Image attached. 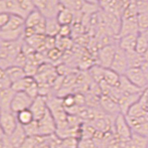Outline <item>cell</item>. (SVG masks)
Instances as JSON below:
<instances>
[{
  "instance_id": "13",
  "label": "cell",
  "mask_w": 148,
  "mask_h": 148,
  "mask_svg": "<svg viewBox=\"0 0 148 148\" xmlns=\"http://www.w3.org/2000/svg\"><path fill=\"white\" fill-rule=\"evenodd\" d=\"M142 92H139V94H134V95H122L119 97V108H120V112L122 114L126 115L129 109L132 108V106L136 104L137 102L140 100Z\"/></svg>"
},
{
  "instance_id": "43",
  "label": "cell",
  "mask_w": 148,
  "mask_h": 148,
  "mask_svg": "<svg viewBox=\"0 0 148 148\" xmlns=\"http://www.w3.org/2000/svg\"><path fill=\"white\" fill-rule=\"evenodd\" d=\"M71 25H63L60 28L59 34L58 36L64 37V38H69V36L71 35Z\"/></svg>"
},
{
  "instance_id": "37",
  "label": "cell",
  "mask_w": 148,
  "mask_h": 148,
  "mask_svg": "<svg viewBox=\"0 0 148 148\" xmlns=\"http://www.w3.org/2000/svg\"><path fill=\"white\" fill-rule=\"evenodd\" d=\"M80 140L77 137H68L62 139V145L65 148H79Z\"/></svg>"
},
{
  "instance_id": "20",
  "label": "cell",
  "mask_w": 148,
  "mask_h": 148,
  "mask_svg": "<svg viewBox=\"0 0 148 148\" xmlns=\"http://www.w3.org/2000/svg\"><path fill=\"white\" fill-rule=\"evenodd\" d=\"M57 20L61 26L71 25L74 22V12L63 7L57 16Z\"/></svg>"
},
{
  "instance_id": "38",
  "label": "cell",
  "mask_w": 148,
  "mask_h": 148,
  "mask_svg": "<svg viewBox=\"0 0 148 148\" xmlns=\"http://www.w3.org/2000/svg\"><path fill=\"white\" fill-rule=\"evenodd\" d=\"M98 5L99 4H92V3H84V6H83L82 9V13L85 14V15H92L94 13L97 12L98 10Z\"/></svg>"
},
{
  "instance_id": "45",
  "label": "cell",
  "mask_w": 148,
  "mask_h": 148,
  "mask_svg": "<svg viewBox=\"0 0 148 148\" xmlns=\"http://www.w3.org/2000/svg\"><path fill=\"white\" fill-rule=\"evenodd\" d=\"M138 13H145L148 12V2L142 1V0H136Z\"/></svg>"
},
{
  "instance_id": "12",
  "label": "cell",
  "mask_w": 148,
  "mask_h": 148,
  "mask_svg": "<svg viewBox=\"0 0 148 148\" xmlns=\"http://www.w3.org/2000/svg\"><path fill=\"white\" fill-rule=\"evenodd\" d=\"M99 104L108 114H115L116 116H118L119 114L121 113L120 112L119 102L108 95H102L101 98H99Z\"/></svg>"
},
{
  "instance_id": "39",
  "label": "cell",
  "mask_w": 148,
  "mask_h": 148,
  "mask_svg": "<svg viewBox=\"0 0 148 148\" xmlns=\"http://www.w3.org/2000/svg\"><path fill=\"white\" fill-rule=\"evenodd\" d=\"M79 148H97V146L92 138H82L79 142Z\"/></svg>"
},
{
  "instance_id": "34",
  "label": "cell",
  "mask_w": 148,
  "mask_h": 148,
  "mask_svg": "<svg viewBox=\"0 0 148 148\" xmlns=\"http://www.w3.org/2000/svg\"><path fill=\"white\" fill-rule=\"evenodd\" d=\"M137 23L140 32H143L146 29H148V12L138 14Z\"/></svg>"
},
{
  "instance_id": "49",
  "label": "cell",
  "mask_w": 148,
  "mask_h": 148,
  "mask_svg": "<svg viewBox=\"0 0 148 148\" xmlns=\"http://www.w3.org/2000/svg\"><path fill=\"white\" fill-rule=\"evenodd\" d=\"M142 34H143V35H145V37H146V38H147V40H148V29H146L145 32H142Z\"/></svg>"
},
{
  "instance_id": "14",
  "label": "cell",
  "mask_w": 148,
  "mask_h": 148,
  "mask_svg": "<svg viewBox=\"0 0 148 148\" xmlns=\"http://www.w3.org/2000/svg\"><path fill=\"white\" fill-rule=\"evenodd\" d=\"M138 34H130V35L120 37V38H119L118 46L121 50H123L124 52L135 51Z\"/></svg>"
},
{
  "instance_id": "8",
  "label": "cell",
  "mask_w": 148,
  "mask_h": 148,
  "mask_svg": "<svg viewBox=\"0 0 148 148\" xmlns=\"http://www.w3.org/2000/svg\"><path fill=\"white\" fill-rule=\"evenodd\" d=\"M109 69H113L114 71L119 73V75H124L129 69L126 53L123 50L120 49L119 46L117 47V51H116L113 62L111 64Z\"/></svg>"
},
{
  "instance_id": "3",
  "label": "cell",
  "mask_w": 148,
  "mask_h": 148,
  "mask_svg": "<svg viewBox=\"0 0 148 148\" xmlns=\"http://www.w3.org/2000/svg\"><path fill=\"white\" fill-rule=\"evenodd\" d=\"M0 124H1V132L9 137L17 129L18 122L17 116L11 110L1 111L0 114Z\"/></svg>"
},
{
  "instance_id": "6",
  "label": "cell",
  "mask_w": 148,
  "mask_h": 148,
  "mask_svg": "<svg viewBox=\"0 0 148 148\" xmlns=\"http://www.w3.org/2000/svg\"><path fill=\"white\" fill-rule=\"evenodd\" d=\"M0 12L18 15L26 18L23 11V0H0Z\"/></svg>"
},
{
  "instance_id": "44",
  "label": "cell",
  "mask_w": 148,
  "mask_h": 148,
  "mask_svg": "<svg viewBox=\"0 0 148 148\" xmlns=\"http://www.w3.org/2000/svg\"><path fill=\"white\" fill-rule=\"evenodd\" d=\"M10 16H11V14H9V13H6V12L0 13V28H1V29L8 23L9 20H10Z\"/></svg>"
},
{
  "instance_id": "50",
  "label": "cell",
  "mask_w": 148,
  "mask_h": 148,
  "mask_svg": "<svg viewBox=\"0 0 148 148\" xmlns=\"http://www.w3.org/2000/svg\"><path fill=\"white\" fill-rule=\"evenodd\" d=\"M142 1H145V2H148V0H142Z\"/></svg>"
},
{
  "instance_id": "16",
  "label": "cell",
  "mask_w": 148,
  "mask_h": 148,
  "mask_svg": "<svg viewBox=\"0 0 148 148\" xmlns=\"http://www.w3.org/2000/svg\"><path fill=\"white\" fill-rule=\"evenodd\" d=\"M27 134L24 130V127L22 125L18 124L17 129L14 131V132L9 136V140H10L11 143L15 148H21V146L24 143L26 138H27Z\"/></svg>"
},
{
  "instance_id": "22",
  "label": "cell",
  "mask_w": 148,
  "mask_h": 148,
  "mask_svg": "<svg viewBox=\"0 0 148 148\" xmlns=\"http://www.w3.org/2000/svg\"><path fill=\"white\" fill-rule=\"evenodd\" d=\"M25 27V18L18 15H11L8 23L2 28L3 31H10V30H18Z\"/></svg>"
},
{
  "instance_id": "24",
  "label": "cell",
  "mask_w": 148,
  "mask_h": 148,
  "mask_svg": "<svg viewBox=\"0 0 148 148\" xmlns=\"http://www.w3.org/2000/svg\"><path fill=\"white\" fill-rule=\"evenodd\" d=\"M5 71H6L9 79L11 80L12 83L20 81V80H21V79H23L24 77L27 76L26 72H25V69L23 68H21V67L11 66V67L8 68L7 69H5Z\"/></svg>"
},
{
  "instance_id": "46",
  "label": "cell",
  "mask_w": 148,
  "mask_h": 148,
  "mask_svg": "<svg viewBox=\"0 0 148 148\" xmlns=\"http://www.w3.org/2000/svg\"><path fill=\"white\" fill-rule=\"evenodd\" d=\"M141 69H142L143 74H145V79H146L147 82H148V62H146V61L143 62V64L141 66Z\"/></svg>"
},
{
  "instance_id": "30",
  "label": "cell",
  "mask_w": 148,
  "mask_h": 148,
  "mask_svg": "<svg viewBox=\"0 0 148 148\" xmlns=\"http://www.w3.org/2000/svg\"><path fill=\"white\" fill-rule=\"evenodd\" d=\"M125 116H127V117H130V118H142V117L148 116V112H146V111L143 108V106L140 105V103L137 102L136 104H134L132 108L129 109V111Z\"/></svg>"
},
{
  "instance_id": "7",
  "label": "cell",
  "mask_w": 148,
  "mask_h": 148,
  "mask_svg": "<svg viewBox=\"0 0 148 148\" xmlns=\"http://www.w3.org/2000/svg\"><path fill=\"white\" fill-rule=\"evenodd\" d=\"M117 47L118 45L115 46L114 45H106L101 47L98 51V54H97V58H98L99 61L98 65L106 69H109L113 62Z\"/></svg>"
},
{
  "instance_id": "28",
  "label": "cell",
  "mask_w": 148,
  "mask_h": 148,
  "mask_svg": "<svg viewBox=\"0 0 148 148\" xmlns=\"http://www.w3.org/2000/svg\"><path fill=\"white\" fill-rule=\"evenodd\" d=\"M35 79L34 77H30V76H26L21 80L18 81L16 82H14L12 84V89L15 91L16 92H26V90L28 89L32 82H34Z\"/></svg>"
},
{
  "instance_id": "26",
  "label": "cell",
  "mask_w": 148,
  "mask_h": 148,
  "mask_svg": "<svg viewBox=\"0 0 148 148\" xmlns=\"http://www.w3.org/2000/svg\"><path fill=\"white\" fill-rule=\"evenodd\" d=\"M120 76L119 73L114 71L111 69H106L105 71V75H104V82L108 83V85L112 87H119V81H120Z\"/></svg>"
},
{
  "instance_id": "32",
  "label": "cell",
  "mask_w": 148,
  "mask_h": 148,
  "mask_svg": "<svg viewBox=\"0 0 148 148\" xmlns=\"http://www.w3.org/2000/svg\"><path fill=\"white\" fill-rule=\"evenodd\" d=\"M147 49H148V40H147L146 37L142 34V32H140V34H138L135 51L138 52L139 54L143 55Z\"/></svg>"
},
{
  "instance_id": "33",
  "label": "cell",
  "mask_w": 148,
  "mask_h": 148,
  "mask_svg": "<svg viewBox=\"0 0 148 148\" xmlns=\"http://www.w3.org/2000/svg\"><path fill=\"white\" fill-rule=\"evenodd\" d=\"M12 82L9 79L5 69H1L0 72V90H6L12 87Z\"/></svg>"
},
{
  "instance_id": "10",
  "label": "cell",
  "mask_w": 148,
  "mask_h": 148,
  "mask_svg": "<svg viewBox=\"0 0 148 148\" xmlns=\"http://www.w3.org/2000/svg\"><path fill=\"white\" fill-rule=\"evenodd\" d=\"M124 75L129 79L132 83L142 90H143L148 85V82L141 68H129Z\"/></svg>"
},
{
  "instance_id": "40",
  "label": "cell",
  "mask_w": 148,
  "mask_h": 148,
  "mask_svg": "<svg viewBox=\"0 0 148 148\" xmlns=\"http://www.w3.org/2000/svg\"><path fill=\"white\" fill-rule=\"evenodd\" d=\"M139 103L143 106V108L145 109L146 112H148V85L143 90L140 100H139Z\"/></svg>"
},
{
  "instance_id": "1",
  "label": "cell",
  "mask_w": 148,
  "mask_h": 148,
  "mask_svg": "<svg viewBox=\"0 0 148 148\" xmlns=\"http://www.w3.org/2000/svg\"><path fill=\"white\" fill-rule=\"evenodd\" d=\"M35 8L46 18H57L58 12L64 7L60 0H32Z\"/></svg>"
},
{
  "instance_id": "9",
  "label": "cell",
  "mask_w": 148,
  "mask_h": 148,
  "mask_svg": "<svg viewBox=\"0 0 148 148\" xmlns=\"http://www.w3.org/2000/svg\"><path fill=\"white\" fill-rule=\"evenodd\" d=\"M30 109L34 114L35 120L38 121L41 119H43L49 110L46 96H37L35 99H34V102H32Z\"/></svg>"
},
{
  "instance_id": "41",
  "label": "cell",
  "mask_w": 148,
  "mask_h": 148,
  "mask_svg": "<svg viewBox=\"0 0 148 148\" xmlns=\"http://www.w3.org/2000/svg\"><path fill=\"white\" fill-rule=\"evenodd\" d=\"M0 148H15L9 140V138L7 135H5L3 132H1V136H0Z\"/></svg>"
},
{
  "instance_id": "25",
  "label": "cell",
  "mask_w": 148,
  "mask_h": 148,
  "mask_svg": "<svg viewBox=\"0 0 148 148\" xmlns=\"http://www.w3.org/2000/svg\"><path fill=\"white\" fill-rule=\"evenodd\" d=\"M44 18H45L43 14L39 10L35 9V10H34L32 13H30L29 16L25 18V28H32V29H34V28L38 25Z\"/></svg>"
},
{
  "instance_id": "27",
  "label": "cell",
  "mask_w": 148,
  "mask_h": 148,
  "mask_svg": "<svg viewBox=\"0 0 148 148\" xmlns=\"http://www.w3.org/2000/svg\"><path fill=\"white\" fill-rule=\"evenodd\" d=\"M105 71H106V68L100 66V65H94V66H92L89 69L88 73H89V76L95 82H96L97 83H100L104 80Z\"/></svg>"
},
{
  "instance_id": "47",
  "label": "cell",
  "mask_w": 148,
  "mask_h": 148,
  "mask_svg": "<svg viewBox=\"0 0 148 148\" xmlns=\"http://www.w3.org/2000/svg\"><path fill=\"white\" fill-rule=\"evenodd\" d=\"M87 3H92V4H99L98 0H84Z\"/></svg>"
},
{
  "instance_id": "35",
  "label": "cell",
  "mask_w": 148,
  "mask_h": 148,
  "mask_svg": "<svg viewBox=\"0 0 148 148\" xmlns=\"http://www.w3.org/2000/svg\"><path fill=\"white\" fill-rule=\"evenodd\" d=\"M23 127H24L27 136H40L39 126H38V121H37V120H34V121H32V123Z\"/></svg>"
},
{
  "instance_id": "36",
  "label": "cell",
  "mask_w": 148,
  "mask_h": 148,
  "mask_svg": "<svg viewBox=\"0 0 148 148\" xmlns=\"http://www.w3.org/2000/svg\"><path fill=\"white\" fill-rule=\"evenodd\" d=\"M63 106L66 110H69L71 108L78 106L76 104V98L75 95H67L63 98Z\"/></svg>"
},
{
  "instance_id": "23",
  "label": "cell",
  "mask_w": 148,
  "mask_h": 148,
  "mask_svg": "<svg viewBox=\"0 0 148 148\" xmlns=\"http://www.w3.org/2000/svg\"><path fill=\"white\" fill-rule=\"evenodd\" d=\"M127 56L129 68H141V66L145 62L143 56L139 54L136 51H131V52H125Z\"/></svg>"
},
{
  "instance_id": "18",
  "label": "cell",
  "mask_w": 148,
  "mask_h": 148,
  "mask_svg": "<svg viewBox=\"0 0 148 148\" xmlns=\"http://www.w3.org/2000/svg\"><path fill=\"white\" fill-rule=\"evenodd\" d=\"M119 89L124 95H134V94H139V92H143L142 89L138 88L137 86L134 85L133 83L130 82V80L125 75L120 76Z\"/></svg>"
},
{
  "instance_id": "31",
  "label": "cell",
  "mask_w": 148,
  "mask_h": 148,
  "mask_svg": "<svg viewBox=\"0 0 148 148\" xmlns=\"http://www.w3.org/2000/svg\"><path fill=\"white\" fill-rule=\"evenodd\" d=\"M132 143L133 148H148V138L132 132Z\"/></svg>"
},
{
  "instance_id": "51",
  "label": "cell",
  "mask_w": 148,
  "mask_h": 148,
  "mask_svg": "<svg viewBox=\"0 0 148 148\" xmlns=\"http://www.w3.org/2000/svg\"><path fill=\"white\" fill-rule=\"evenodd\" d=\"M98 1H99V3H100V2H101V1H102V0H98Z\"/></svg>"
},
{
  "instance_id": "2",
  "label": "cell",
  "mask_w": 148,
  "mask_h": 148,
  "mask_svg": "<svg viewBox=\"0 0 148 148\" xmlns=\"http://www.w3.org/2000/svg\"><path fill=\"white\" fill-rule=\"evenodd\" d=\"M114 134L119 142L131 140L132 131L128 123L126 116L124 114L120 113L118 116H116L114 121Z\"/></svg>"
},
{
  "instance_id": "15",
  "label": "cell",
  "mask_w": 148,
  "mask_h": 148,
  "mask_svg": "<svg viewBox=\"0 0 148 148\" xmlns=\"http://www.w3.org/2000/svg\"><path fill=\"white\" fill-rule=\"evenodd\" d=\"M16 92L12 88L6 90H0V108L1 111L11 110V104Z\"/></svg>"
},
{
  "instance_id": "5",
  "label": "cell",
  "mask_w": 148,
  "mask_h": 148,
  "mask_svg": "<svg viewBox=\"0 0 148 148\" xmlns=\"http://www.w3.org/2000/svg\"><path fill=\"white\" fill-rule=\"evenodd\" d=\"M34 102V98L25 92H18L14 95V98L11 104V111L13 113H18L22 110L30 109L31 106Z\"/></svg>"
},
{
  "instance_id": "4",
  "label": "cell",
  "mask_w": 148,
  "mask_h": 148,
  "mask_svg": "<svg viewBox=\"0 0 148 148\" xmlns=\"http://www.w3.org/2000/svg\"><path fill=\"white\" fill-rule=\"evenodd\" d=\"M38 126L39 135L43 137H49L54 135L58 130L57 122H56L53 115L51 114L49 110L43 119L38 120Z\"/></svg>"
},
{
  "instance_id": "17",
  "label": "cell",
  "mask_w": 148,
  "mask_h": 148,
  "mask_svg": "<svg viewBox=\"0 0 148 148\" xmlns=\"http://www.w3.org/2000/svg\"><path fill=\"white\" fill-rule=\"evenodd\" d=\"M24 28L18 30H10V31H3L0 30V38L4 42H17L24 39Z\"/></svg>"
},
{
  "instance_id": "42",
  "label": "cell",
  "mask_w": 148,
  "mask_h": 148,
  "mask_svg": "<svg viewBox=\"0 0 148 148\" xmlns=\"http://www.w3.org/2000/svg\"><path fill=\"white\" fill-rule=\"evenodd\" d=\"M46 55H47V58L50 60H58L61 57V50H59L58 47H55L53 49L47 51V54Z\"/></svg>"
},
{
  "instance_id": "21",
  "label": "cell",
  "mask_w": 148,
  "mask_h": 148,
  "mask_svg": "<svg viewBox=\"0 0 148 148\" xmlns=\"http://www.w3.org/2000/svg\"><path fill=\"white\" fill-rule=\"evenodd\" d=\"M61 25L59 24L57 18H46V29L45 35L50 37H58Z\"/></svg>"
},
{
  "instance_id": "19",
  "label": "cell",
  "mask_w": 148,
  "mask_h": 148,
  "mask_svg": "<svg viewBox=\"0 0 148 148\" xmlns=\"http://www.w3.org/2000/svg\"><path fill=\"white\" fill-rule=\"evenodd\" d=\"M45 39H46V35L34 34L29 37V38L24 39V41L31 47L34 48L36 52H42L43 50H45Z\"/></svg>"
},
{
  "instance_id": "48",
  "label": "cell",
  "mask_w": 148,
  "mask_h": 148,
  "mask_svg": "<svg viewBox=\"0 0 148 148\" xmlns=\"http://www.w3.org/2000/svg\"><path fill=\"white\" fill-rule=\"evenodd\" d=\"M143 58H145V61L148 62V49L145 51V53L143 55Z\"/></svg>"
},
{
  "instance_id": "29",
  "label": "cell",
  "mask_w": 148,
  "mask_h": 148,
  "mask_svg": "<svg viewBox=\"0 0 148 148\" xmlns=\"http://www.w3.org/2000/svg\"><path fill=\"white\" fill-rule=\"evenodd\" d=\"M18 124L22 125V126H26V125L32 123V121H34V114L31 111V109H25L22 110L21 112H18L16 114Z\"/></svg>"
},
{
  "instance_id": "11",
  "label": "cell",
  "mask_w": 148,
  "mask_h": 148,
  "mask_svg": "<svg viewBox=\"0 0 148 148\" xmlns=\"http://www.w3.org/2000/svg\"><path fill=\"white\" fill-rule=\"evenodd\" d=\"M120 29L119 32V38L122 36H126L130 34H140L139 27L137 23V18H129V20H120Z\"/></svg>"
}]
</instances>
